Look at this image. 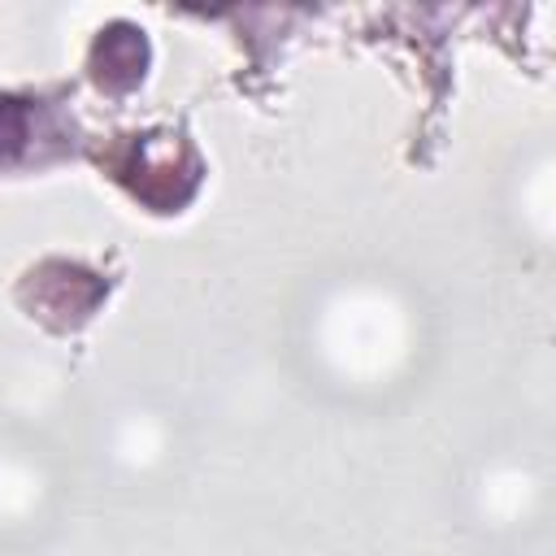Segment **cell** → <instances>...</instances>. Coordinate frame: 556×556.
<instances>
[{
  "label": "cell",
  "instance_id": "obj_1",
  "mask_svg": "<svg viewBox=\"0 0 556 556\" xmlns=\"http://www.w3.org/2000/svg\"><path fill=\"white\" fill-rule=\"evenodd\" d=\"M100 165L156 213H178L204 178L200 152L174 130L113 135V143L100 152Z\"/></svg>",
  "mask_w": 556,
  "mask_h": 556
},
{
  "label": "cell",
  "instance_id": "obj_2",
  "mask_svg": "<svg viewBox=\"0 0 556 556\" xmlns=\"http://www.w3.org/2000/svg\"><path fill=\"white\" fill-rule=\"evenodd\" d=\"M78 152L74 117L43 96H0V174L43 169Z\"/></svg>",
  "mask_w": 556,
  "mask_h": 556
},
{
  "label": "cell",
  "instance_id": "obj_3",
  "mask_svg": "<svg viewBox=\"0 0 556 556\" xmlns=\"http://www.w3.org/2000/svg\"><path fill=\"white\" fill-rule=\"evenodd\" d=\"M100 56H104L109 70H100L96 83L109 87V91H130V87L143 78V65H148L143 30H135V26H126V22L100 30V39H96V56H91V61H100Z\"/></svg>",
  "mask_w": 556,
  "mask_h": 556
}]
</instances>
